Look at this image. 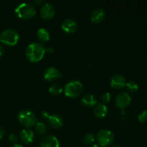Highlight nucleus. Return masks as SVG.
<instances>
[{"label":"nucleus","mask_w":147,"mask_h":147,"mask_svg":"<svg viewBox=\"0 0 147 147\" xmlns=\"http://www.w3.org/2000/svg\"><path fill=\"white\" fill-rule=\"evenodd\" d=\"M83 90V83L77 80L67 82L64 87V93L69 98L78 97Z\"/></svg>","instance_id":"nucleus-5"},{"label":"nucleus","mask_w":147,"mask_h":147,"mask_svg":"<svg viewBox=\"0 0 147 147\" xmlns=\"http://www.w3.org/2000/svg\"><path fill=\"white\" fill-rule=\"evenodd\" d=\"M4 54V47L2 45H0V57H2Z\"/></svg>","instance_id":"nucleus-26"},{"label":"nucleus","mask_w":147,"mask_h":147,"mask_svg":"<svg viewBox=\"0 0 147 147\" xmlns=\"http://www.w3.org/2000/svg\"><path fill=\"white\" fill-rule=\"evenodd\" d=\"M4 135H5V131H4V129L0 127V139H2V138L4 136Z\"/></svg>","instance_id":"nucleus-27"},{"label":"nucleus","mask_w":147,"mask_h":147,"mask_svg":"<svg viewBox=\"0 0 147 147\" xmlns=\"http://www.w3.org/2000/svg\"><path fill=\"white\" fill-rule=\"evenodd\" d=\"M17 119L22 126L27 128L33 126L37 122V116L29 109H22L20 111L17 115Z\"/></svg>","instance_id":"nucleus-4"},{"label":"nucleus","mask_w":147,"mask_h":147,"mask_svg":"<svg viewBox=\"0 0 147 147\" xmlns=\"http://www.w3.org/2000/svg\"><path fill=\"white\" fill-rule=\"evenodd\" d=\"M47 121H48L49 124L50 126L55 129L61 127L63 125V119L59 114H50L47 117Z\"/></svg>","instance_id":"nucleus-15"},{"label":"nucleus","mask_w":147,"mask_h":147,"mask_svg":"<svg viewBox=\"0 0 147 147\" xmlns=\"http://www.w3.org/2000/svg\"><path fill=\"white\" fill-rule=\"evenodd\" d=\"M81 102L84 106L87 107H92V106H96L97 103V98L96 96L90 93L84 95L81 99Z\"/></svg>","instance_id":"nucleus-17"},{"label":"nucleus","mask_w":147,"mask_h":147,"mask_svg":"<svg viewBox=\"0 0 147 147\" xmlns=\"http://www.w3.org/2000/svg\"><path fill=\"white\" fill-rule=\"evenodd\" d=\"M55 14V8L51 3H44L40 8V16L43 19L50 20L54 17Z\"/></svg>","instance_id":"nucleus-7"},{"label":"nucleus","mask_w":147,"mask_h":147,"mask_svg":"<svg viewBox=\"0 0 147 147\" xmlns=\"http://www.w3.org/2000/svg\"><path fill=\"white\" fill-rule=\"evenodd\" d=\"M91 147H101L98 144H93L91 146Z\"/></svg>","instance_id":"nucleus-32"},{"label":"nucleus","mask_w":147,"mask_h":147,"mask_svg":"<svg viewBox=\"0 0 147 147\" xmlns=\"http://www.w3.org/2000/svg\"><path fill=\"white\" fill-rule=\"evenodd\" d=\"M138 119L140 122H145L147 121V110H144L138 115Z\"/></svg>","instance_id":"nucleus-24"},{"label":"nucleus","mask_w":147,"mask_h":147,"mask_svg":"<svg viewBox=\"0 0 147 147\" xmlns=\"http://www.w3.org/2000/svg\"><path fill=\"white\" fill-rule=\"evenodd\" d=\"M126 79L123 75L115 74L110 79V85L113 88L120 89L126 86Z\"/></svg>","instance_id":"nucleus-10"},{"label":"nucleus","mask_w":147,"mask_h":147,"mask_svg":"<svg viewBox=\"0 0 147 147\" xmlns=\"http://www.w3.org/2000/svg\"><path fill=\"white\" fill-rule=\"evenodd\" d=\"M34 1L36 3V4H42V3H43L42 0H40V1H37V0H34Z\"/></svg>","instance_id":"nucleus-30"},{"label":"nucleus","mask_w":147,"mask_h":147,"mask_svg":"<svg viewBox=\"0 0 147 147\" xmlns=\"http://www.w3.org/2000/svg\"><path fill=\"white\" fill-rule=\"evenodd\" d=\"M41 147H60V142L56 136L48 135L43 137L40 141Z\"/></svg>","instance_id":"nucleus-12"},{"label":"nucleus","mask_w":147,"mask_h":147,"mask_svg":"<svg viewBox=\"0 0 147 147\" xmlns=\"http://www.w3.org/2000/svg\"><path fill=\"white\" fill-rule=\"evenodd\" d=\"M96 140L100 146H108L114 141V135L109 129H101L96 135Z\"/></svg>","instance_id":"nucleus-6"},{"label":"nucleus","mask_w":147,"mask_h":147,"mask_svg":"<svg viewBox=\"0 0 147 147\" xmlns=\"http://www.w3.org/2000/svg\"><path fill=\"white\" fill-rule=\"evenodd\" d=\"M50 114V113H49L48 111H43L42 113V115L43 118H45V119H47V117H48Z\"/></svg>","instance_id":"nucleus-28"},{"label":"nucleus","mask_w":147,"mask_h":147,"mask_svg":"<svg viewBox=\"0 0 147 147\" xmlns=\"http://www.w3.org/2000/svg\"><path fill=\"white\" fill-rule=\"evenodd\" d=\"M126 87L129 91L131 92H135L139 89V86L137 83L134 80H130L129 82H126Z\"/></svg>","instance_id":"nucleus-22"},{"label":"nucleus","mask_w":147,"mask_h":147,"mask_svg":"<svg viewBox=\"0 0 147 147\" xmlns=\"http://www.w3.org/2000/svg\"><path fill=\"white\" fill-rule=\"evenodd\" d=\"M35 131L38 134H45L47 131V126L44 122L37 121L35 124Z\"/></svg>","instance_id":"nucleus-19"},{"label":"nucleus","mask_w":147,"mask_h":147,"mask_svg":"<svg viewBox=\"0 0 147 147\" xmlns=\"http://www.w3.org/2000/svg\"><path fill=\"white\" fill-rule=\"evenodd\" d=\"M20 40L19 33L14 29L7 28L0 34V42L9 46H14Z\"/></svg>","instance_id":"nucleus-3"},{"label":"nucleus","mask_w":147,"mask_h":147,"mask_svg":"<svg viewBox=\"0 0 147 147\" xmlns=\"http://www.w3.org/2000/svg\"><path fill=\"white\" fill-rule=\"evenodd\" d=\"M20 138L24 144H30L34 141V134L32 130L28 128L22 129L20 133Z\"/></svg>","instance_id":"nucleus-13"},{"label":"nucleus","mask_w":147,"mask_h":147,"mask_svg":"<svg viewBox=\"0 0 147 147\" xmlns=\"http://www.w3.org/2000/svg\"><path fill=\"white\" fill-rule=\"evenodd\" d=\"M11 147H24V146L21 144H16L12 145V146Z\"/></svg>","instance_id":"nucleus-31"},{"label":"nucleus","mask_w":147,"mask_h":147,"mask_svg":"<svg viewBox=\"0 0 147 147\" xmlns=\"http://www.w3.org/2000/svg\"><path fill=\"white\" fill-rule=\"evenodd\" d=\"M45 52H48V53H53V48L52 47H47V48H45Z\"/></svg>","instance_id":"nucleus-29"},{"label":"nucleus","mask_w":147,"mask_h":147,"mask_svg":"<svg viewBox=\"0 0 147 147\" xmlns=\"http://www.w3.org/2000/svg\"><path fill=\"white\" fill-rule=\"evenodd\" d=\"M94 114L98 118H103L108 113V107L104 103H98L94 108Z\"/></svg>","instance_id":"nucleus-16"},{"label":"nucleus","mask_w":147,"mask_h":147,"mask_svg":"<svg viewBox=\"0 0 147 147\" xmlns=\"http://www.w3.org/2000/svg\"><path fill=\"white\" fill-rule=\"evenodd\" d=\"M18 136L15 134H11L9 136V141L11 142V144H13V145L16 144L18 142Z\"/></svg>","instance_id":"nucleus-25"},{"label":"nucleus","mask_w":147,"mask_h":147,"mask_svg":"<svg viewBox=\"0 0 147 147\" xmlns=\"http://www.w3.org/2000/svg\"><path fill=\"white\" fill-rule=\"evenodd\" d=\"M45 47L42 43L34 42L29 45L25 50L27 58L32 63L40 61L45 54Z\"/></svg>","instance_id":"nucleus-1"},{"label":"nucleus","mask_w":147,"mask_h":147,"mask_svg":"<svg viewBox=\"0 0 147 147\" xmlns=\"http://www.w3.org/2000/svg\"><path fill=\"white\" fill-rule=\"evenodd\" d=\"M131 100V98L129 93L126 92H121L117 95L115 102L118 108L124 109L130 104Z\"/></svg>","instance_id":"nucleus-9"},{"label":"nucleus","mask_w":147,"mask_h":147,"mask_svg":"<svg viewBox=\"0 0 147 147\" xmlns=\"http://www.w3.org/2000/svg\"><path fill=\"white\" fill-rule=\"evenodd\" d=\"M112 147H121V146H119V145H114V146H113Z\"/></svg>","instance_id":"nucleus-33"},{"label":"nucleus","mask_w":147,"mask_h":147,"mask_svg":"<svg viewBox=\"0 0 147 147\" xmlns=\"http://www.w3.org/2000/svg\"><path fill=\"white\" fill-rule=\"evenodd\" d=\"M37 37L42 42H47L50 38V33L47 29L42 27L37 32Z\"/></svg>","instance_id":"nucleus-18"},{"label":"nucleus","mask_w":147,"mask_h":147,"mask_svg":"<svg viewBox=\"0 0 147 147\" xmlns=\"http://www.w3.org/2000/svg\"><path fill=\"white\" fill-rule=\"evenodd\" d=\"M43 76L46 80L49 82L54 81L57 79L60 78L63 76L61 72L55 67H48L45 70Z\"/></svg>","instance_id":"nucleus-8"},{"label":"nucleus","mask_w":147,"mask_h":147,"mask_svg":"<svg viewBox=\"0 0 147 147\" xmlns=\"http://www.w3.org/2000/svg\"><path fill=\"white\" fill-rule=\"evenodd\" d=\"M14 12L17 17L23 20H27L34 17L36 14V9L30 2L20 3L16 7Z\"/></svg>","instance_id":"nucleus-2"},{"label":"nucleus","mask_w":147,"mask_h":147,"mask_svg":"<svg viewBox=\"0 0 147 147\" xmlns=\"http://www.w3.org/2000/svg\"><path fill=\"white\" fill-rule=\"evenodd\" d=\"M106 17V11L102 8H96L90 14V20L93 23H100Z\"/></svg>","instance_id":"nucleus-14"},{"label":"nucleus","mask_w":147,"mask_h":147,"mask_svg":"<svg viewBox=\"0 0 147 147\" xmlns=\"http://www.w3.org/2000/svg\"><path fill=\"white\" fill-rule=\"evenodd\" d=\"M78 23L73 19H66L62 22L61 28L67 33H74L78 30Z\"/></svg>","instance_id":"nucleus-11"},{"label":"nucleus","mask_w":147,"mask_h":147,"mask_svg":"<svg viewBox=\"0 0 147 147\" xmlns=\"http://www.w3.org/2000/svg\"><path fill=\"white\" fill-rule=\"evenodd\" d=\"M111 94L109 92H105L101 95V100L104 104L109 103L111 100Z\"/></svg>","instance_id":"nucleus-23"},{"label":"nucleus","mask_w":147,"mask_h":147,"mask_svg":"<svg viewBox=\"0 0 147 147\" xmlns=\"http://www.w3.org/2000/svg\"><path fill=\"white\" fill-rule=\"evenodd\" d=\"M49 93L53 95H59L63 91V88L61 86L58 84H53L50 86L48 88Z\"/></svg>","instance_id":"nucleus-20"},{"label":"nucleus","mask_w":147,"mask_h":147,"mask_svg":"<svg viewBox=\"0 0 147 147\" xmlns=\"http://www.w3.org/2000/svg\"><path fill=\"white\" fill-rule=\"evenodd\" d=\"M96 141V136L92 134H87L84 136L83 142L86 145H92Z\"/></svg>","instance_id":"nucleus-21"}]
</instances>
